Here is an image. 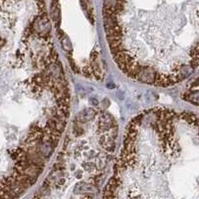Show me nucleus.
<instances>
[{
	"mask_svg": "<svg viewBox=\"0 0 199 199\" xmlns=\"http://www.w3.org/2000/svg\"><path fill=\"white\" fill-rule=\"evenodd\" d=\"M62 45H63L64 49L66 50L67 52H69V51L72 50V45H71V42H70V40L67 37H65V38L63 37L62 38Z\"/></svg>",
	"mask_w": 199,
	"mask_h": 199,
	"instance_id": "obj_4",
	"label": "nucleus"
},
{
	"mask_svg": "<svg viewBox=\"0 0 199 199\" xmlns=\"http://www.w3.org/2000/svg\"><path fill=\"white\" fill-rule=\"evenodd\" d=\"M96 114H97V112L94 109H86L81 112L80 114L77 115L76 120H77L78 122H82V124H84V122H87L88 120H93L94 117H96Z\"/></svg>",
	"mask_w": 199,
	"mask_h": 199,
	"instance_id": "obj_2",
	"label": "nucleus"
},
{
	"mask_svg": "<svg viewBox=\"0 0 199 199\" xmlns=\"http://www.w3.org/2000/svg\"><path fill=\"white\" fill-rule=\"evenodd\" d=\"M73 133L76 135V137H79L82 133H84V130L83 127H80V125H78V122L75 120V124H74V129H73Z\"/></svg>",
	"mask_w": 199,
	"mask_h": 199,
	"instance_id": "obj_3",
	"label": "nucleus"
},
{
	"mask_svg": "<svg viewBox=\"0 0 199 199\" xmlns=\"http://www.w3.org/2000/svg\"><path fill=\"white\" fill-rule=\"evenodd\" d=\"M156 74H157V72H155V70L152 69L151 67H140L137 73V80H140L146 84H153L155 81Z\"/></svg>",
	"mask_w": 199,
	"mask_h": 199,
	"instance_id": "obj_1",
	"label": "nucleus"
},
{
	"mask_svg": "<svg viewBox=\"0 0 199 199\" xmlns=\"http://www.w3.org/2000/svg\"><path fill=\"white\" fill-rule=\"evenodd\" d=\"M54 170H64V164L61 161H58L57 163L54 164Z\"/></svg>",
	"mask_w": 199,
	"mask_h": 199,
	"instance_id": "obj_5",
	"label": "nucleus"
}]
</instances>
